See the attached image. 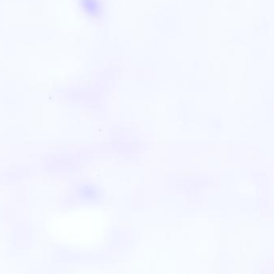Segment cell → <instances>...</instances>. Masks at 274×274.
I'll return each instance as SVG.
<instances>
[{
    "label": "cell",
    "instance_id": "6da1fadb",
    "mask_svg": "<svg viewBox=\"0 0 274 274\" xmlns=\"http://www.w3.org/2000/svg\"><path fill=\"white\" fill-rule=\"evenodd\" d=\"M82 2L84 8L86 9L88 13H92V14L98 13L100 6L97 0H82Z\"/></svg>",
    "mask_w": 274,
    "mask_h": 274
}]
</instances>
